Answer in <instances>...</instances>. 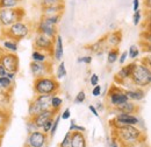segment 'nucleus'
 I'll return each mask as SVG.
<instances>
[{"instance_id": "72a5a7b5", "label": "nucleus", "mask_w": 151, "mask_h": 147, "mask_svg": "<svg viewBox=\"0 0 151 147\" xmlns=\"http://www.w3.org/2000/svg\"><path fill=\"white\" fill-rule=\"evenodd\" d=\"M59 120H60V114H58V116H55V117H54L52 126H51V130H50V132H49V134H50L51 138H54V135L56 134L57 129H58V125H59Z\"/></svg>"}, {"instance_id": "49530a36", "label": "nucleus", "mask_w": 151, "mask_h": 147, "mask_svg": "<svg viewBox=\"0 0 151 147\" xmlns=\"http://www.w3.org/2000/svg\"><path fill=\"white\" fill-rule=\"evenodd\" d=\"M88 110L93 113V116H94V117H99V112L96 111L94 105H90V106H88Z\"/></svg>"}, {"instance_id": "20e7f679", "label": "nucleus", "mask_w": 151, "mask_h": 147, "mask_svg": "<svg viewBox=\"0 0 151 147\" xmlns=\"http://www.w3.org/2000/svg\"><path fill=\"white\" fill-rule=\"evenodd\" d=\"M130 82L134 87L137 88H147L151 83V70L150 67L144 63H137L130 77Z\"/></svg>"}, {"instance_id": "6e6552de", "label": "nucleus", "mask_w": 151, "mask_h": 147, "mask_svg": "<svg viewBox=\"0 0 151 147\" xmlns=\"http://www.w3.org/2000/svg\"><path fill=\"white\" fill-rule=\"evenodd\" d=\"M34 47L36 50L47 53L48 55H52L54 53V40L45 36L43 34L36 33L34 37Z\"/></svg>"}, {"instance_id": "a19ab883", "label": "nucleus", "mask_w": 151, "mask_h": 147, "mask_svg": "<svg viewBox=\"0 0 151 147\" xmlns=\"http://www.w3.org/2000/svg\"><path fill=\"white\" fill-rule=\"evenodd\" d=\"M70 117H71V110L69 108H66L60 113V119H63V120H68V119H70Z\"/></svg>"}, {"instance_id": "4be33fe9", "label": "nucleus", "mask_w": 151, "mask_h": 147, "mask_svg": "<svg viewBox=\"0 0 151 147\" xmlns=\"http://www.w3.org/2000/svg\"><path fill=\"white\" fill-rule=\"evenodd\" d=\"M71 147H86V138L84 132H71Z\"/></svg>"}, {"instance_id": "0eeeda50", "label": "nucleus", "mask_w": 151, "mask_h": 147, "mask_svg": "<svg viewBox=\"0 0 151 147\" xmlns=\"http://www.w3.org/2000/svg\"><path fill=\"white\" fill-rule=\"evenodd\" d=\"M0 65L9 73L18 74L20 68L19 57L15 53H8L2 50L0 52Z\"/></svg>"}, {"instance_id": "ddd939ff", "label": "nucleus", "mask_w": 151, "mask_h": 147, "mask_svg": "<svg viewBox=\"0 0 151 147\" xmlns=\"http://www.w3.org/2000/svg\"><path fill=\"white\" fill-rule=\"evenodd\" d=\"M30 71L33 74L34 78L36 77H42V76H49L51 73L50 63L48 62H34L32 61L29 64Z\"/></svg>"}, {"instance_id": "bb28decb", "label": "nucleus", "mask_w": 151, "mask_h": 147, "mask_svg": "<svg viewBox=\"0 0 151 147\" xmlns=\"http://www.w3.org/2000/svg\"><path fill=\"white\" fill-rule=\"evenodd\" d=\"M47 53H43V52H40V50H33L32 53V61L34 62H48L49 57H48Z\"/></svg>"}, {"instance_id": "603ef678", "label": "nucleus", "mask_w": 151, "mask_h": 147, "mask_svg": "<svg viewBox=\"0 0 151 147\" xmlns=\"http://www.w3.org/2000/svg\"><path fill=\"white\" fill-rule=\"evenodd\" d=\"M1 139H2V132H0V144H1Z\"/></svg>"}, {"instance_id": "37998d69", "label": "nucleus", "mask_w": 151, "mask_h": 147, "mask_svg": "<svg viewBox=\"0 0 151 147\" xmlns=\"http://www.w3.org/2000/svg\"><path fill=\"white\" fill-rule=\"evenodd\" d=\"M90 84L93 85V87L99 84V76H98L96 74H92V75L90 76Z\"/></svg>"}, {"instance_id": "7c9ffc66", "label": "nucleus", "mask_w": 151, "mask_h": 147, "mask_svg": "<svg viewBox=\"0 0 151 147\" xmlns=\"http://www.w3.org/2000/svg\"><path fill=\"white\" fill-rule=\"evenodd\" d=\"M8 113L5 110H0V132L6 129V125L8 123Z\"/></svg>"}, {"instance_id": "6ab92c4d", "label": "nucleus", "mask_w": 151, "mask_h": 147, "mask_svg": "<svg viewBox=\"0 0 151 147\" xmlns=\"http://www.w3.org/2000/svg\"><path fill=\"white\" fill-rule=\"evenodd\" d=\"M138 110H139L138 105L135 104L134 102H130V100H128V102L114 108V111L117 112V113H132H132L138 112Z\"/></svg>"}, {"instance_id": "412c9836", "label": "nucleus", "mask_w": 151, "mask_h": 147, "mask_svg": "<svg viewBox=\"0 0 151 147\" xmlns=\"http://www.w3.org/2000/svg\"><path fill=\"white\" fill-rule=\"evenodd\" d=\"M124 93L127 95L129 100H134V102L142 100L145 97V91L143 90V88H137V87H134L132 89L124 90Z\"/></svg>"}, {"instance_id": "ea45409f", "label": "nucleus", "mask_w": 151, "mask_h": 147, "mask_svg": "<svg viewBox=\"0 0 151 147\" xmlns=\"http://www.w3.org/2000/svg\"><path fill=\"white\" fill-rule=\"evenodd\" d=\"M92 60L93 57L91 55H86V56H83V57H79L77 58V62L78 63H85V64H91L92 63Z\"/></svg>"}, {"instance_id": "f704fd0d", "label": "nucleus", "mask_w": 151, "mask_h": 147, "mask_svg": "<svg viewBox=\"0 0 151 147\" xmlns=\"http://www.w3.org/2000/svg\"><path fill=\"white\" fill-rule=\"evenodd\" d=\"M85 99H86V93H85L84 90H80V91L77 93V96L75 97L73 103H75V104H81V103L85 102Z\"/></svg>"}, {"instance_id": "dca6fc26", "label": "nucleus", "mask_w": 151, "mask_h": 147, "mask_svg": "<svg viewBox=\"0 0 151 147\" xmlns=\"http://www.w3.org/2000/svg\"><path fill=\"white\" fill-rule=\"evenodd\" d=\"M105 37H106V43L109 48H119V46L122 42L123 35H122V32L120 29H116V31H113L112 33H109L108 35H106Z\"/></svg>"}, {"instance_id": "a18cd8bd", "label": "nucleus", "mask_w": 151, "mask_h": 147, "mask_svg": "<svg viewBox=\"0 0 151 147\" xmlns=\"http://www.w3.org/2000/svg\"><path fill=\"white\" fill-rule=\"evenodd\" d=\"M139 4H141L139 0H132V11L134 12L137 11V9H139Z\"/></svg>"}, {"instance_id": "8fccbe9b", "label": "nucleus", "mask_w": 151, "mask_h": 147, "mask_svg": "<svg viewBox=\"0 0 151 147\" xmlns=\"http://www.w3.org/2000/svg\"><path fill=\"white\" fill-rule=\"evenodd\" d=\"M144 5H145L147 8L149 9V8H150V5H151V0H144Z\"/></svg>"}, {"instance_id": "f8f14e48", "label": "nucleus", "mask_w": 151, "mask_h": 147, "mask_svg": "<svg viewBox=\"0 0 151 147\" xmlns=\"http://www.w3.org/2000/svg\"><path fill=\"white\" fill-rule=\"evenodd\" d=\"M136 62H132V63H128L127 65H123L117 74L115 75V77H114V81L117 83V84H120V85H123L124 83H127V82H129L130 81V77H132V74L134 71V69H135V67H136Z\"/></svg>"}, {"instance_id": "f257e3e1", "label": "nucleus", "mask_w": 151, "mask_h": 147, "mask_svg": "<svg viewBox=\"0 0 151 147\" xmlns=\"http://www.w3.org/2000/svg\"><path fill=\"white\" fill-rule=\"evenodd\" d=\"M117 143L124 145V147H134L144 137L143 132L136 127V125H123L117 129H113Z\"/></svg>"}, {"instance_id": "a878e982", "label": "nucleus", "mask_w": 151, "mask_h": 147, "mask_svg": "<svg viewBox=\"0 0 151 147\" xmlns=\"http://www.w3.org/2000/svg\"><path fill=\"white\" fill-rule=\"evenodd\" d=\"M119 56H120L119 48H109L107 50V63L108 64H114L115 62H117Z\"/></svg>"}, {"instance_id": "b1692460", "label": "nucleus", "mask_w": 151, "mask_h": 147, "mask_svg": "<svg viewBox=\"0 0 151 147\" xmlns=\"http://www.w3.org/2000/svg\"><path fill=\"white\" fill-rule=\"evenodd\" d=\"M14 89V82L7 77H0V92L11 93Z\"/></svg>"}, {"instance_id": "3c124183", "label": "nucleus", "mask_w": 151, "mask_h": 147, "mask_svg": "<svg viewBox=\"0 0 151 147\" xmlns=\"http://www.w3.org/2000/svg\"><path fill=\"white\" fill-rule=\"evenodd\" d=\"M112 147H119V143L116 141V139H114L113 143H112Z\"/></svg>"}, {"instance_id": "9d476101", "label": "nucleus", "mask_w": 151, "mask_h": 147, "mask_svg": "<svg viewBox=\"0 0 151 147\" xmlns=\"http://www.w3.org/2000/svg\"><path fill=\"white\" fill-rule=\"evenodd\" d=\"M108 99H109V104L113 108H116V106H119V105L129 100V98L124 93V90H122L117 85H112L111 87L109 92H108Z\"/></svg>"}, {"instance_id": "4468645a", "label": "nucleus", "mask_w": 151, "mask_h": 147, "mask_svg": "<svg viewBox=\"0 0 151 147\" xmlns=\"http://www.w3.org/2000/svg\"><path fill=\"white\" fill-rule=\"evenodd\" d=\"M36 33H40V34H43L45 36L50 37L52 40H55L56 35L58 34L57 32V26H52L50 23H48L45 20L41 18L40 21L36 25Z\"/></svg>"}, {"instance_id": "39448f33", "label": "nucleus", "mask_w": 151, "mask_h": 147, "mask_svg": "<svg viewBox=\"0 0 151 147\" xmlns=\"http://www.w3.org/2000/svg\"><path fill=\"white\" fill-rule=\"evenodd\" d=\"M26 15L24 9L22 8H0V27L5 29L13 25L14 22L23 20Z\"/></svg>"}, {"instance_id": "473e14b6", "label": "nucleus", "mask_w": 151, "mask_h": 147, "mask_svg": "<svg viewBox=\"0 0 151 147\" xmlns=\"http://www.w3.org/2000/svg\"><path fill=\"white\" fill-rule=\"evenodd\" d=\"M138 56H139V48H138V46H136V44L130 46V48L128 50V57L132 58V60H136Z\"/></svg>"}, {"instance_id": "f3484780", "label": "nucleus", "mask_w": 151, "mask_h": 147, "mask_svg": "<svg viewBox=\"0 0 151 147\" xmlns=\"http://www.w3.org/2000/svg\"><path fill=\"white\" fill-rule=\"evenodd\" d=\"M54 61H62L64 55V44H63V39L59 34H57L54 40Z\"/></svg>"}, {"instance_id": "2eb2a0df", "label": "nucleus", "mask_w": 151, "mask_h": 147, "mask_svg": "<svg viewBox=\"0 0 151 147\" xmlns=\"http://www.w3.org/2000/svg\"><path fill=\"white\" fill-rule=\"evenodd\" d=\"M55 116H56V112H55V111H52L51 109H48V110L41 111L36 116L32 117V120H33V123L36 125V127H37L38 130H41L47 120H49L50 118H54Z\"/></svg>"}, {"instance_id": "1a4fd4ad", "label": "nucleus", "mask_w": 151, "mask_h": 147, "mask_svg": "<svg viewBox=\"0 0 151 147\" xmlns=\"http://www.w3.org/2000/svg\"><path fill=\"white\" fill-rule=\"evenodd\" d=\"M139 119L132 113H116L115 118L111 120V126L113 129H117L123 125H138Z\"/></svg>"}, {"instance_id": "aec40b11", "label": "nucleus", "mask_w": 151, "mask_h": 147, "mask_svg": "<svg viewBox=\"0 0 151 147\" xmlns=\"http://www.w3.org/2000/svg\"><path fill=\"white\" fill-rule=\"evenodd\" d=\"M64 11H65V4L50 6V7H43V8H41V17H50V15H56V14H63Z\"/></svg>"}, {"instance_id": "c756f323", "label": "nucleus", "mask_w": 151, "mask_h": 147, "mask_svg": "<svg viewBox=\"0 0 151 147\" xmlns=\"http://www.w3.org/2000/svg\"><path fill=\"white\" fill-rule=\"evenodd\" d=\"M60 4H65V1L64 0H40V8L56 6V5H60Z\"/></svg>"}, {"instance_id": "4c0bfd02", "label": "nucleus", "mask_w": 151, "mask_h": 147, "mask_svg": "<svg viewBox=\"0 0 151 147\" xmlns=\"http://www.w3.org/2000/svg\"><path fill=\"white\" fill-rule=\"evenodd\" d=\"M59 147H71V132H70V131L65 134L64 139H63L62 143L59 144Z\"/></svg>"}, {"instance_id": "864d4df0", "label": "nucleus", "mask_w": 151, "mask_h": 147, "mask_svg": "<svg viewBox=\"0 0 151 147\" xmlns=\"http://www.w3.org/2000/svg\"><path fill=\"white\" fill-rule=\"evenodd\" d=\"M43 147H48V146H43Z\"/></svg>"}, {"instance_id": "09e8293b", "label": "nucleus", "mask_w": 151, "mask_h": 147, "mask_svg": "<svg viewBox=\"0 0 151 147\" xmlns=\"http://www.w3.org/2000/svg\"><path fill=\"white\" fill-rule=\"evenodd\" d=\"M95 109H96V111H98V112H100V111L104 110V105H102V103H96Z\"/></svg>"}, {"instance_id": "2f4dec72", "label": "nucleus", "mask_w": 151, "mask_h": 147, "mask_svg": "<svg viewBox=\"0 0 151 147\" xmlns=\"http://www.w3.org/2000/svg\"><path fill=\"white\" fill-rule=\"evenodd\" d=\"M43 20H45L48 23L52 25V26H57L62 19V14H56V15H50V17H41Z\"/></svg>"}, {"instance_id": "423d86ee", "label": "nucleus", "mask_w": 151, "mask_h": 147, "mask_svg": "<svg viewBox=\"0 0 151 147\" xmlns=\"http://www.w3.org/2000/svg\"><path fill=\"white\" fill-rule=\"evenodd\" d=\"M50 97L51 95H36L28 106V116L29 118L36 116L41 111L50 109Z\"/></svg>"}, {"instance_id": "e433bc0d", "label": "nucleus", "mask_w": 151, "mask_h": 147, "mask_svg": "<svg viewBox=\"0 0 151 147\" xmlns=\"http://www.w3.org/2000/svg\"><path fill=\"white\" fill-rule=\"evenodd\" d=\"M142 21V12L141 9H137L134 12V15H132V23L134 26H138Z\"/></svg>"}, {"instance_id": "f03ea898", "label": "nucleus", "mask_w": 151, "mask_h": 147, "mask_svg": "<svg viewBox=\"0 0 151 147\" xmlns=\"http://www.w3.org/2000/svg\"><path fill=\"white\" fill-rule=\"evenodd\" d=\"M30 33H32V26L28 21H24V20L17 21L13 25H11L9 27L2 29L4 36L11 39V40H14L17 42L28 37L30 35Z\"/></svg>"}, {"instance_id": "9b49d317", "label": "nucleus", "mask_w": 151, "mask_h": 147, "mask_svg": "<svg viewBox=\"0 0 151 147\" xmlns=\"http://www.w3.org/2000/svg\"><path fill=\"white\" fill-rule=\"evenodd\" d=\"M48 134L36 130L29 133L28 138H27V146L29 147H43L45 146V144L48 143Z\"/></svg>"}, {"instance_id": "79ce46f5", "label": "nucleus", "mask_w": 151, "mask_h": 147, "mask_svg": "<svg viewBox=\"0 0 151 147\" xmlns=\"http://www.w3.org/2000/svg\"><path fill=\"white\" fill-rule=\"evenodd\" d=\"M127 58H128V52L127 50H124V52H122L120 56H119V63L120 64H124L126 63V61H127Z\"/></svg>"}, {"instance_id": "cd10ccee", "label": "nucleus", "mask_w": 151, "mask_h": 147, "mask_svg": "<svg viewBox=\"0 0 151 147\" xmlns=\"http://www.w3.org/2000/svg\"><path fill=\"white\" fill-rule=\"evenodd\" d=\"M21 0H0V8H18Z\"/></svg>"}, {"instance_id": "58836bf2", "label": "nucleus", "mask_w": 151, "mask_h": 147, "mask_svg": "<svg viewBox=\"0 0 151 147\" xmlns=\"http://www.w3.org/2000/svg\"><path fill=\"white\" fill-rule=\"evenodd\" d=\"M26 129H27V132H28V133H30V132H33V131L38 130L37 127H36V125L33 123L32 118H28V120H27V123H26Z\"/></svg>"}, {"instance_id": "7ed1b4c3", "label": "nucleus", "mask_w": 151, "mask_h": 147, "mask_svg": "<svg viewBox=\"0 0 151 147\" xmlns=\"http://www.w3.org/2000/svg\"><path fill=\"white\" fill-rule=\"evenodd\" d=\"M60 84L54 76H42L34 79L35 95H54L59 91Z\"/></svg>"}, {"instance_id": "a211bd4d", "label": "nucleus", "mask_w": 151, "mask_h": 147, "mask_svg": "<svg viewBox=\"0 0 151 147\" xmlns=\"http://www.w3.org/2000/svg\"><path fill=\"white\" fill-rule=\"evenodd\" d=\"M108 46H107V43H106V37H101L99 41H96L94 43H92L91 46H88V50H91L92 53H94L96 54L98 56H101L104 53H106L108 49Z\"/></svg>"}, {"instance_id": "5701e85b", "label": "nucleus", "mask_w": 151, "mask_h": 147, "mask_svg": "<svg viewBox=\"0 0 151 147\" xmlns=\"http://www.w3.org/2000/svg\"><path fill=\"white\" fill-rule=\"evenodd\" d=\"M1 46L4 48V52H8V53H15L18 52V42L11 39H2Z\"/></svg>"}, {"instance_id": "de8ad7c7", "label": "nucleus", "mask_w": 151, "mask_h": 147, "mask_svg": "<svg viewBox=\"0 0 151 147\" xmlns=\"http://www.w3.org/2000/svg\"><path fill=\"white\" fill-rule=\"evenodd\" d=\"M7 73H8V71H7V70H6L4 67H1V65H0V77H4V76L6 77Z\"/></svg>"}, {"instance_id": "5fc2aeb1", "label": "nucleus", "mask_w": 151, "mask_h": 147, "mask_svg": "<svg viewBox=\"0 0 151 147\" xmlns=\"http://www.w3.org/2000/svg\"><path fill=\"white\" fill-rule=\"evenodd\" d=\"M24 147H29V146H24Z\"/></svg>"}, {"instance_id": "c85d7f7f", "label": "nucleus", "mask_w": 151, "mask_h": 147, "mask_svg": "<svg viewBox=\"0 0 151 147\" xmlns=\"http://www.w3.org/2000/svg\"><path fill=\"white\" fill-rule=\"evenodd\" d=\"M66 68H65V63L64 61H59V64L57 67V71H56V77L57 79H60V78H64L66 76Z\"/></svg>"}, {"instance_id": "393cba45", "label": "nucleus", "mask_w": 151, "mask_h": 147, "mask_svg": "<svg viewBox=\"0 0 151 147\" xmlns=\"http://www.w3.org/2000/svg\"><path fill=\"white\" fill-rule=\"evenodd\" d=\"M62 105H63V99L60 97H58L57 93L51 95V97H50V109L57 113L59 111V109L62 108Z\"/></svg>"}, {"instance_id": "c9c22d12", "label": "nucleus", "mask_w": 151, "mask_h": 147, "mask_svg": "<svg viewBox=\"0 0 151 147\" xmlns=\"http://www.w3.org/2000/svg\"><path fill=\"white\" fill-rule=\"evenodd\" d=\"M69 131L70 132H75V131H80V132H85L86 129L81 125H77L75 119H71V124H70V127H69Z\"/></svg>"}, {"instance_id": "c03bdc74", "label": "nucleus", "mask_w": 151, "mask_h": 147, "mask_svg": "<svg viewBox=\"0 0 151 147\" xmlns=\"http://www.w3.org/2000/svg\"><path fill=\"white\" fill-rule=\"evenodd\" d=\"M101 92H102V88H101V85H94L93 87V90H92V95L94 96V97H99V96H101Z\"/></svg>"}]
</instances>
